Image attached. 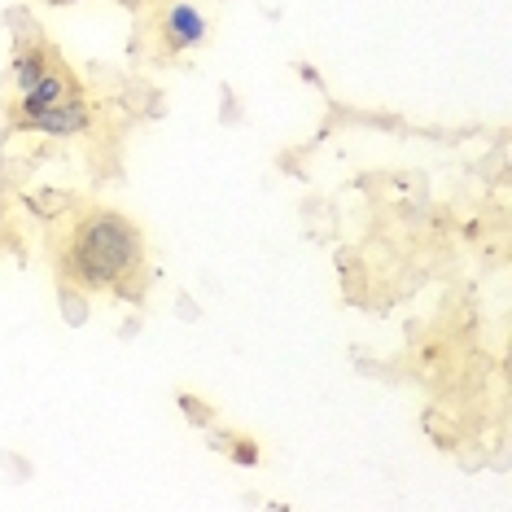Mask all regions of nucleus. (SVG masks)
<instances>
[{"label": "nucleus", "mask_w": 512, "mask_h": 512, "mask_svg": "<svg viewBox=\"0 0 512 512\" xmlns=\"http://www.w3.org/2000/svg\"><path fill=\"white\" fill-rule=\"evenodd\" d=\"M136 263V228L123 224L119 215H97L79 228L75 237V267L92 285L119 281L127 267Z\"/></svg>", "instance_id": "nucleus-1"}, {"label": "nucleus", "mask_w": 512, "mask_h": 512, "mask_svg": "<svg viewBox=\"0 0 512 512\" xmlns=\"http://www.w3.org/2000/svg\"><path fill=\"white\" fill-rule=\"evenodd\" d=\"M171 40L176 44H193V40H202V18L193 14V9H176V14H171Z\"/></svg>", "instance_id": "nucleus-2"}, {"label": "nucleus", "mask_w": 512, "mask_h": 512, "mask_svg": "<svg viewBox=\"0 0 512 512\" xmlns=\"http://www.w3.org/2000/svg\"><path fill=\"white\" fill-rule=\"evenodd\" d=\"M36 123L40 127H49V132H71V127H79L84 123V114H79L75 106H53V110H44V114H36Z\"/></svg>", "instance_id": "nucleus-3"}]
</instances>
